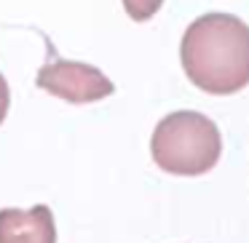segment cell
Masks as SVG:
<instances>
[{"instance_id": "5", "label": "cell", "mask_w": 249, "mask_h": 243, "mask_svg": "<svg viewBox=\"0 0 249 243\" xmlns=\"http://www.w3.org/2000/svg\"><path fill=\"white\" fill-rule=\"evenodd\" d=\"M163 6V0H124V11L129 14L134 22H147L158 14Z\"/></svg>"}, {"instance_id": "1", "label": "cell", "mask_w": 249, "mask_h": 243, "mask_svg": "<svg viewBox=\"0 0 249 243\" xmlns=\"http://www.w3.org/2000/svg\"><path fill=\"white\" fill-rule=\"evenodd\" d=\"M182 70L201 91L228 97L249 86V27L233 14L193 19L179 43Z\"/></svg>"}, {"instance_id": "6", "label": "cell", "mask_w": 249, "mask_h": 243, "mask_svg": "<svg viewBox=\"0 0 249 243\" xmlns=\"http://www.w3.org/2000/svg\"><path fill=\"white\" fill-rule=\"evenodd\" d=\"M8 104H11V91H8L6 78L0 75V123H3L6 115H8Z\"/></svg>"}, {"instance_id": "2", "label": "cell", "mask_w": 249, "mask_h": 243, "mask_svg": "<svg viewBox=\"0 0 249 243\" xmlns=\"http://www.w3.org/2000/svg\"><path fill=\"white\" fill-rule=\"evenodd\" d=\"M150 152L158 168L177 177H198L217 166L222 155V134L212 118L196 110L172 113L156 126Z\"/></svg>"}, {"instance_id": "4", "label": "cell", "mask_w": 249, "mask_h": 243, "mask_svg": "<svg viewBox=\"0 0 249 243\" xmlns=\"http://www.w3.org/2000/svg\"><path fill=\"white\" fill-rule=\"evenodd\" d=\"M0 243H56L54 211L46 203L0 209Z\"/></svg>"}, {"instance_id": "3", "label": "cell", "mask_w": 249, "mask_h": 243, "mask_svg": "<svg viewBox=\"0 0 249 243\" xmlns=\"http://www.w3.org/2000/svg\"><path fill=\"white\" fill-rule=\"evenodd\" d=\"M43 91L54 94L56 99H65L70 104H89L110 97L115 91L113 81L97 67L86 62H67V59H51L38 70L35 78Z\"/></svg>"}]
</instances>
